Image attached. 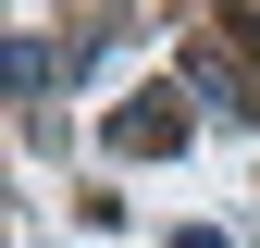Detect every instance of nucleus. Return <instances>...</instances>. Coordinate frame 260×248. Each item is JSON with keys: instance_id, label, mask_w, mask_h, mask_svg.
Segmentation results:
<instances>
[{"instance_id": "1", "label": "nucleus", "mask_w": 260, "mask_h": 248, "mask_svg": "<svg viewBox=\"0 0 260 248\" xmlns=\"http://www.w3.org/2000/svg\"><path fill=\"white\" fill-rule=\"evenodd\" d=\"M100 137H112V162H161V149H186V100H174V87H137Z\"/></svg>"}, {"instance_id": "2", "label": "nucleus", "mask_w": 260, "mask_h": 248, "mask_svg": "<svg viewBox=\"0 0 260 248\" xmlns=\"http://www.w3.org/2000/svg\"><path fill=\"white\" fill-rule=\"evenodd\" d=\"M186 75H199L223 112H260V75H248V50H186Z\"/></svg>"}, {"instance_id": "3", "label": "nucleus", "mask_w": 260, "mask_h": 248, "mask_svg": "<svg viewBox=\"0 0 260 248\" xmlns=\"http://www.w3.org/2000/svg\"><path fill=\"white\" fill-rule=\"evenodd\" d=\"M223 13H236V25H248V38H260V0H223Z\"/></svg>"}]
</instances>
